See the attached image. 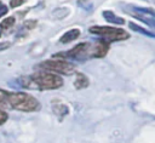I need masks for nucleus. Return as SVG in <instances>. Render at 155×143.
<instances>
[{
  "instance_id": "1",
  "label": "nucleus",
  "mask_w": 155,
  "mask_h": 143,
  "mask_svg": "<svg viewBox=\"0 0 155 143\" xmlns=\"http://www.w3.org/2000/svg\"><path fill=\"white\" fill-rule=\"evenodd\" d=\"M18 87L35 90H56L63 86V79L53 73H36L17 80Z\"/></svg>"
},
{
  "instance_id": "2",
  "label": "nucleus",
  "mask_w": 155,
  "mask_h": 143,
  "mask_svg": "<svg viewBox=\"0 0 155 143\" xmlns=\"http://www.w3.org/2000/svg\"><path fill=\"white\" fill-rule=\"evenodd\" d=\"M6 103H8L11 108L21 111H36L40 109V103L36 98L22 92L7 93Z\"/></svg>"
},
{
  "instance_id": "3",
  "label": "nucleus",
  "mask_w": 155,
  "mask_h": 143,
  "mask_svg": "<svg viewBox=\"0 0 155 143\" xmlns=\"http://www.w3.org/2000/svg\"><path fill=\"white\" fill-rule=\"evenodd\" d=\"M122 10L126 13L131 15L132 17L142 21L143 23H145L151 29H155V11L154 10L138 7V6H134V5H124Z\"/></svg>"
},
{
  "instance_id": "4",
  "label": "nucleus",
  "mask_w": 155,
  "mask_h": 143,
  "mask_svg": "<svg viewBox=\"0 0 155 143\" xmlns=\"http://www.w3.org/2000/svg\"><path fill=\"white\" fill-rule=\"evenodd\" d=\"M88 32L92 34H96V35H101L108 41H120V40H126L130 38V34L121 28L94 25V27H91L88 29Z\"/></svg>"
},
{
  "instance_id": "5",
  "label": "nucleus",
  "mask_w": 155,
  "mask_h": 143,
  "mask_svg": "<svg viewBox=\"0 0 155 143\" xmlns=\"http://www.w3.org/2000/svg\"><path fill=\"white\" fill-rule=\"evenodd\" d=\"M56 58H69V59H78V61H82L86 58L92 57V45L90 42H81L79 45H76L74 48L67 51V52H59L56 53L54 56Z\"/></svg>"
},
{
  "instance_id": "6",
  "label": "nucleus",
  "mask_w": 155,
  "mask_h": 143,
  "mask_svg": "<svg viewBox=\"0 0 155 143\" xmlns=\"http://www.w3.org/2000/svg\"><path fill=\"white\" fill-rule=\"evenodd\" d=\"M39 67L42 69L56 72V73L64 74V75H70V74L75 73V67L64 59H47V61H44L42 63H40Z\"/></svg>"
},
{
  "instance_id": "7",
  "label": "nucleus",
  "mask_w": 155,
  "mask_h": 143,
  "mask_svg": "<svg viewBox=\"0 0 155 143\" xmlns=\"http://www.w3.org/2000/svg\"><path fill=\"white\" fill-rule=\"evenodd\" d=\"M107 52H108V44L105 41L97 42V44L92 45V57L102 58L107 55Z\"/></svg>"
},
{
  "instance_id": "8",
  "label": "nucleus",
  "mask_w": 155,
  "mask_h": 143,
  "mask_svg": "<svg viewBox=\"0 0 155 143\" xmlns=\"http://www.w3.org/2000/svg\"><path fill=\"white\" fill-rule=\"evenodd\" d=\"M79 36H80V30L76 29V28H74V29H70V30H68L67 33H64V34L62 35V38H61L59 41L63 42V44H68V42H70V41L78 39Z\"/></svg>"
},
{
  "instance_id": "9",
  "label": "nucleus",
  "mask_w": 155,
  "mask_h": 143,
  "mask_svg": "<svg viewBox=\"0 0 155 143\" xmlns=\"http://www.w3.org/2000/svg\"><path fill=\"white\" fill-rule=\"evenodd\" d=\"M103 17H104V19H105L107 22H109V23H114V24H124V23H125V21H124L121 17L116 16L114 12L108 11V10L103 11Z\"/></svg>"
},
{
  "instance_id": "10",
  "label": "nucleus",
  "mask_w": 155,
  "mask_h": 143,
  "mask_svg": "<svg viewBox=\"0 0 155 143\" xmlns=\"http://www.w3.org/2000/svg\"><path fill=\"white\" fill-rule=\"evenodd\" d=\"M88 84H90L88 78H87L85 74H80V73L76 74V76H75V81H74V86H75L78 90L87 87Z\"/></svg>"
},
{
  "instance_id": "11",
  "label": "nucleus",
  "mask_w": 155,
  "mask_h": 143,
  "mask_svg": "<svg viewBox=\"0 0 155 143\" xmlns=\"http://www.w3.org/2000/svg\"><path fill=\"white\" fill-rule=\"evenodd\" d=\"M130 28L131 29H133L134 32H138V33H142V34H144V35H147V36H150V38H155V34L154 33H151V32H148V30H145V29H143V28H140L139 25H137V24H134V23H132V22H130Z\"/></svg>"
},
{
  "instance_id": "12",
  "label": "nucleus",
  "mask_w": 155,
  "mask_h": 143,
  "mask_svg": "<svg viewBox=\"0 0 155 143\" xmlns=\"http://www.w3.org/2000/svg\"><path fill=\"white\" fill-rule=\"evenodd\" d=\"M53 111L59 116H64L68 114V108L64 104H58V105H53Z\"/></svg>"
},
{
  "instance_id": "13",
  "label": "nucleus",
  "mask_w": 155,
  "mask_h": 143,
  "mask_svg": "<svg viewBox=\"0 0 155 143\" xmlns=\"http://www.w3.org/2000/svg\"><path fill=\"white\" fill-rule=\"evenodd\" d=\"M12 24H15V17H7L1 22V28H10Z\"/></svg>"
},
{
  "instance_id": "14",
  "label": "nucleus",
  "mask_w": 155,
  "mask_h": 143,
  "mask_svg": "<svg viewBox=\"0 0 155 143\" xmlns=\"http://www.w3.org/2000/svg\"><path fill=\"white\" fill-rule=\"evenodd\" d=\"M78 4H79V6H82L85 10H91L92 8V4L88 0H79Z\"/></svg>"
},
{
  "instance_id": "15",
  "label": "nucleus",
  "mask_w": 155,
  "mask_h": 143,
  "mask_svg": "<svg viewBox=\"0 0 155 143\" xmlns=\"http://www.w3.org/2000/svg\"><path fill=\"white\" fill-rule=\"evenodd\" d=\"M25 0H11L10 1V5H11V7H18V6H21L23 2H24Z\"/></svg>"
},
{
  "instance_id": "16",
  "label": "nucleus",
  "mask_w": 155,
  "mask_h": 143,
  "mask_svg": "<svg viewBox=\"0 0 155 143\" xmlns=\"http://www.w3.org/2000/svg\"><path fill=\"white\" fill-rule=\"evenodd\" d=\"M7 93H8V92H6V91H4V90L0 88V104H1V103H6Z\"/></svg>"
},
{
  "instance_id": "17",
  "label": "nucleus",
  "mask_w": 155,
  "mask_h": 143,
  "mask_svg": "<svg viewBox=\"0 0 155 143\" xmlns=\"http://www.w3.org/2000/svg\"><path fill=\"white\" fill-rule=\"evenodd\" d=\"M6 120H7V114L5 111L0 110V125H2L4 122H6Z\"/></svg>"
},
{
  "instance_id": "18",
  "label": "nucleus",
  "mask_w": 155,
  "mask_h": 143,
  "mask_svg": "<svg viewBox=\"0 0 155 143\" xmlns=\"http://www.w3.org/2000/svg\"><path fill=\"white\" fill-rule=\"evenodd\" d=\"M7 7H6V5H4V4H0V17H2V16H5L6 13H7Z\"/></svg>"
},
{
  "instance_id": "19",
  "label": "nucleus",
  "mask_w": 155,
  "mask_h": 143,
  "mask_svg": "<svg viewBox=\"0 0 155 143\" xmlns=\"http://www.w3.org/2000/svg\"><path fill=\"white\" fill-rule=\"evenodd\" d=\"M10 46L8 42H4V44H0V50H4V48H7Z\"/></svg>"
},
{
  "instance_id": "20",
  "label": "nucleus",
  "mask_w": 155,
  "mask_h": 143,
  "mask_svg": "<svg viewBox=\"0 0 155 143\" xmlns=\"http://www.w3.org/2000/svg\"><path fill=\"white\" fill-rule=\"evenodd\" d=\"M143 1H147V2H151V4H155V0H143Z\"/></svg>"
},
{
  "instance_id": "21",
  "label": "nucleus",
  "mask_w": 155,
  "mask_h": 143,
  "mask_svg": "<svg viewBox=\"0 0 155 143\" xmlns=\"http://www.w3.org/2000/svg\"><path fill=\"white\" fill-rule=\"evenodd\" d=\"M1 30H2V28H1V25H0V35H1Z\"/></svg>"
}]
</instances>
